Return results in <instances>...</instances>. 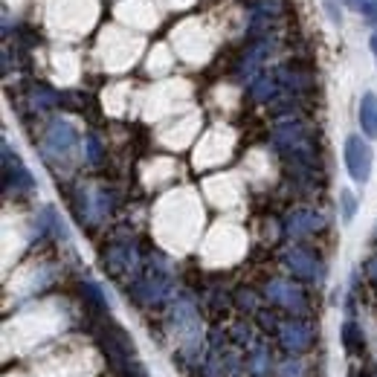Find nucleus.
I'll use <instances>...</instances> for the list:
<instances>
[{"mask_svg":"<svg viewBox=\"0 0 377 377\" xmlns=\"http://www.w3.org/2000/svg\"><path fill=\"white\" fill-rule=\"evenodd\" d=\"M360 125L368 137H377V96L366 93L360 102Z\"/></svg>","mask_w":377,"mask_h":377,"instance_id":"2","label":"nucleus"},{"mask_svg":"<svg viewBox=\"0 0 377 377\" xmlns=\"http://www.w3.org/2000/svg\"><path fill=\"white\" fill-rule=\"evenodd\" d=\"M366 12H374V15H377V0H374V4H368V9H366Z\"/></svg>","mask_w":377,"mask_h":377,"instance_id":"6","label":"nucleus"},{"mask_svg":"<svg viewBox=\"0 0 377 377\" xmlns=\"http://www.w3.org/2000/svg\"><path fill=\"white\" fill-rule=\"evenodd\" d=\"M371 47H374V53H377V35H374V38H371Z\"/></svg>","mask_w":377,"mask_h":377,"instance_id":"7","label":"nucleus"},{"mask_svg":"<svg viewBox=\"0 0 377 377\" xmlns=\"http://www.w3.org/2000/svg\"><path fill=\"white\" fill-rule=\"evenodd\" d=\"M346 4L354 9H368V0H346Z\"/></svg>","mask_w":377,"mask_h":377,"instance_id":"5","label":"nucleus"},{"mask_svg":"<svg viewBox=\"0 0 377 377\" xmlns=\"http://www.w3.org/2000/svg\"><path fill=\"white\" fill-rule=\"evenodd\" d=\"M346 165H348V175L357 183L368 180V175H371V148L360 137H348L346 140Z\"/></svg>","mask_w":377,"mask_h":377,"instance_id":"1","label":"nucleus"},{"mask_svg":"<svg viewBox=\"0 0 377 377\" xmlns=\"http://www.w3.org/2000/svg\"><path fill=\"white\" fill-rule=\"evenodd\" d=\"M354 206H357V203H354V195H351V192H343V218H346V221L354 218Z\"/></svg>","mask_w":377,"mask_h":377,"instance_id":"4","label":"nucleus"},{"mask_svg":"<svg viewBox=\"0 0 377 377\" xmlns=\"http://www.w3.org/2000/svg\"><path fill=\"white\" fill-rule=\"evenodd\" d=\"M308 340H311V334H308V328H302V325H287V328L282 331V343H284L287 348H305Z\"/></svg>","mask_w":377,"mask_h":377,"instance_id":"3","label":"nucleus"}]
</instances>
